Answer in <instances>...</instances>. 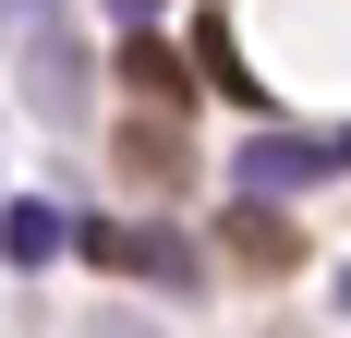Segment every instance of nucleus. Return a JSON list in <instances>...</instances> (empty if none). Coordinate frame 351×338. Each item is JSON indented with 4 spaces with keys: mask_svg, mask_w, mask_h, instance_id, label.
Listing matches in <instances>:
<instances>
[{
    "mask_svg": "<svg viewBox=\"0 0 351 338\" xmlns=\"http://www.w3.org/2000/svg\"><path fill=\"white\" fill-rule=\"evenodd\" d=\"M85 254H97L109 278H158V290H206V266L182 254L170 230H134V218H109V230H85Z\"/></svg>",
    "mask_w": 351,
    "mask_h": 338,
    "instance_id": "f257e3e1",
    "label": "nucleus"
},
{
    "mask_svg": "<svg viewBox=\"0 0 351 338\" xmlns=\"http://www.w3.org/2000/svg\"><path fill=\"white\" fill-rule=\"evenodd\" d=\"M218 254H243V278H291V266H303V230H291L267 194H230V218H218Z\"/></svg>",
    "mask_w": 351,
    "mask_h": 338,
    "instance_id": "f03ea898",
    "label": "nucleus"
},
{
    "mask_svg": "<svg viewBox=\"0 0 351 338\" xmlns=\"http://www.w3.org/2000/svg\"><path fill=\"white\" fill-rule=\"evenodd\" d=\"M303 181H339L327 133H254L243 145V194H303Z\"/></svg>",
    "mask_w": 351,
    "mask_h": 338,
    "instance_id": "7ed1b4c3",
    "label": "nucleus"
},
{
    "mask_svg": "<svg viewBox=\"0 0 351 338\" xmlns=\"http://www.w3.org/2000/svg\"><path fill=\"white\" fill-rule=\"evenodd\" d=\"M12 25H25V73L49 85V109H73L85 97V49L61 36V0H12Z\"/></svg>",
    "mask_w": 351,
    "mask_h": 338,
    "instance_id": "20e7f679",
    "label": "nucleus"
},
{
    "mask_svg": "<svg viewBox=\"0 0 351 338\" xmlns=\"http://www.w3.org/2000/svg\"><path fill=\"white\" fill-rule=\"evenodd\" d=\"M0 230H12V266H49V254L73 242V218H61V205H36V194H12V218H0Z\"/></svg>",
    "mask_w": 351,
    "mask_h": 338,
    "instance_id": "39448f33",
    "label": "nucleus"
},
{
    "mask_svg": "<svg viewBox=\"0 0 351 338\" xmlns=\"http://www.w3.org/2000/svg\"><path fill=\"white\" fill-rule=\"evenodd\" d=\"M121 85H134V97H158V109H182V61L158 49V36H121Z\"/></svg>",
    "mask_w": 351,
    "mask_h": 338,
    "instance_id": "423d86ee",
    "label": "nucleus"
},
{
    "mask_svg": "<svg viewBox=\"0 0 351 338\" xmlns=\"http://www.w3.org/2000/svg\"><path fill=\"white\" fill-rule=\"evenodd\" d=\"M121 169H134V181H182V133L170 121H134V133H121Z\"/></svg>",
    "mask_w": 351,
    "mask_h": 338,
    "instance_id": "0eeeda50",
    "label": "nucleus"
},
{
    "mask_svg": "<svg viewBox=\"0 0 351 338\" xmlns=\"http://www.w3.org/2000/svg\"><path fill=\"white\" fill-rule=\"evenodd\" d=\"M194 61H206V85H218V97H243V109H267V97H254V73L230 61V25H194Z\"/></svg>",
    "mask_w": 351,
    "mask_h": 338,
    "instance_id": "6e6552de",
    "label": "nucleus"
},
{
    "mask_svg": "<svg viewBox=\"0 0 351 338\" xmlns=\"http://www.w3.org/2000/svg\"><path fill=\"white\" fill-rule=\"evenodd\" d=\"M109 12H121V36H145V25H158V0H109Z\"/></svg>",
    "mask_w": 351,
    "mask_h": 338,
    "instance_id": "1a4fd4ad",
    "label": "nucleus"
},
{
    "mask_svg": "<svg viewBox=\"0 0 351 338\" xmlns=\"http://www.w3.org/2000/svg\"><path fill=\"white\" fill-rule=\"evenodd\" d=\"M327 145H339V169H351V121H339V133H327Z\"/></svg>",
    "mask_w": 351,
    "mask_h": 338,
    "instance_id": "9d476101",
    "label": "nucleus"
}]
</instances>
